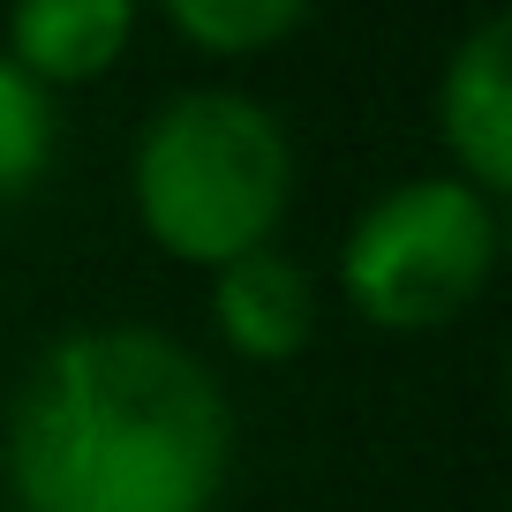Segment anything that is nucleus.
<instances>
[{
    "label": "nucleus",
    "instance_id": "2",
    "mask_svg": "<svg viewBox=\"0 0 512 512\" xmlns=\"http://www.w3.org/2000/svg\"><path fill=\"white\" fill-rule=\"evenodd\" d=\"M136 219L181 264H234L272 249L294 204V144L264 98L249 91H181L136 136Z\"/></svg>",
    "mask_w": 512,
    "mask_h": 512
},
{
    "label": "nucleus",
    "instance_id": "4",
    "mask_svg": "<svg viewBox=\"0 0 512 512\" xmlns=\"http://www.w3.org/2000/svg\"><path fill=\"white\" fill-rule=\"evenodd\" d=\"M437 128L467 189L497 196L512 181V16H482L452 46L437 83Z\"/></svg>",
    "mask_w": 512,
    "mask_h": 512
},
{
    "label": "nucleus",
    "instance_id": "7",
    "mask_svg": "<svg viewBox=\"0 0 512 512\" xmlns=\"http://www.w3.org/2000/svg\"><path fill=\"white\" fill-rule=\"evenodd\" d=\"M53 144H61V106H53V91L31 68H16L0 53V196L38 189L46 166H53Z\"/></svg>",
    "mask_w": 512,
    "mask_h": 512
},
{
    "label": "nucleus",
    "instance_id": "5",
    "mask_svg": "<svg viewBox=\"0 0 512 512\" xmlns=\"http://www.w3.org/2000/svg\"><path fill=\"white\" fill-rule=\"evenodd\" d=\"M211 317H219V339L241 362H294L317 332V279L287 249H249L234 264H219Z\"/></svg>",
    "mask_w": 512,
    "mask_h": 512
},
{
    "label": "nucleus",
    "instance_id": "1",
    "mask_svg": "<svg viewBox=\"0 0 512 512\" xmlns=\"http://www.w3.org/2000/svg\"><path fill=\"white\" fill-rule=\"evenodd\" d=\"M226 460V384L151 324L53 339L8 407V490L23 512H211Z\"/></svg>",
    "mask_w": 512,
    "mask_h": 512
},
{
    "label": "nucleus",
    "instance_id": "8",
    "mask_svg": "<svg viewBox=\"0 0 512 512\" xmlns=\"http://www.w3.org/2000/svg\"><path fill=\"white\" fill-rule=\"evenodd\" d=\"M166 23L204 53H264L309 23V0H174Z\"/></svg>",
    "mask_w": 512,
    "mask_h": 512
},
{
    "label": "nucleus",
    "instance_id": "6",
    "mask_svg": "<svg viewBox=\"0 0 512 512\" xmlns=\"http://www.w3.org/2000/svg\"><path fill=\"white\" fill-rule=\"evenodd\" d=\"M128 38H136V8L128 0H23L8 16V46L0 53L53 91V83L106 76Z\"/></svg>",
    "mask_w": 512,
    "mask_h": 512
},
{
    "label": "nucleus",
    "instance_id": "3",
    "mask_svg": "<svg viewBox=\"0 0 512 512\" xmlns=\"http://www.w3.org/2000/svg\"><path fill=\"white\" fill-rule=\"evenodd\" d=\"M497 264V211L482 189L460 174H422L384 189L354 219L347 256H339V287L369 324L422 332V324L460 317L482 294Z\"/></svg>",
    "mask_w": 512,
    "mask_h": 512
}]
</instances>
